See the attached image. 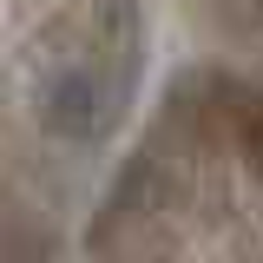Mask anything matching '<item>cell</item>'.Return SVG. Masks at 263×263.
Segmentation results:
<instances>
[]
</instances>
